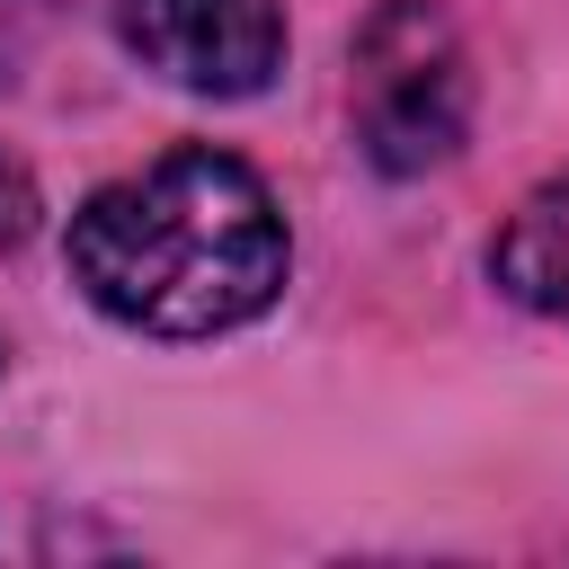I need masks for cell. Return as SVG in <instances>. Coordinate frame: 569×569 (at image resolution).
<instances>
[{
    "instance_id": "1",
    "label": "cell",
    "mask_w": 569,
    "mask_h": 569,
    "mask_svg": "<svg viewBox=\"0 0 569 569\" xmlns=\"http://www.w3.org/2000/svg\"><path fill=\"white\" fill-rule=\"evenodd\" d=\"M71 284L133 338H222L284 293L293 240L240 151L178 142L71 213Z\"/></svg>"
},
{
    "instance_id": "2",
    "label": "cell",
    "mask_w": 569,
    "mask_h": 569,
    "mask_svg": "<svg viewBox=\"0 0 569 569\" xmlns=\"http://www.w3.org/2000/svg\"><path fill=\"white\" fill-rule=\"evenodd\" d=\"M356 151L382 178H427L471 133V53L445 0H373L347 44Z\"/></svg>"
},
{
    "instance_id": "3",
    "label": "cell",
    "mask_w": 569,
    "mask_h": 569,
    "mask_svg": "<svg viewBox=\"0 0 569 569\" xmlns=\"http://www.w3.org/2000/svg\"><path fill=\"white\" fill-rule=\"evenodd\" d=\"M116 36L196 98H258L284 71V0H116Z\"/></svg>"
},
{
    "instance_id": "4",
    "label": "cell",
    "mask_w": 569,
    "mask_h": 569,
    "mask_svg": "<svg viewBox=\"0 0 569 569\" xmlns=\"http://www.w3.org/2000/svg\"><path fill=\"white\" fill-rule=\"evenodd\" d=\"M489 276L507 302L542 311V320H569V169L542 178L489 240Z\"/></svg>"
},
{
    "instance_id": "5",
    "label": "cell",
    "mask_w": 569,
    "mask_h": 569,
    "mask_svg": "<svg viewBox=\"0 0 569 569\" xmlns=\"http://www.w3.org/2000/svg\"><path fill=\"white\" fill-rule=\"evenodd\" d=\"M27 231H36V178L0 151V249H18Z\"/></svg>"
}]
</instances>
